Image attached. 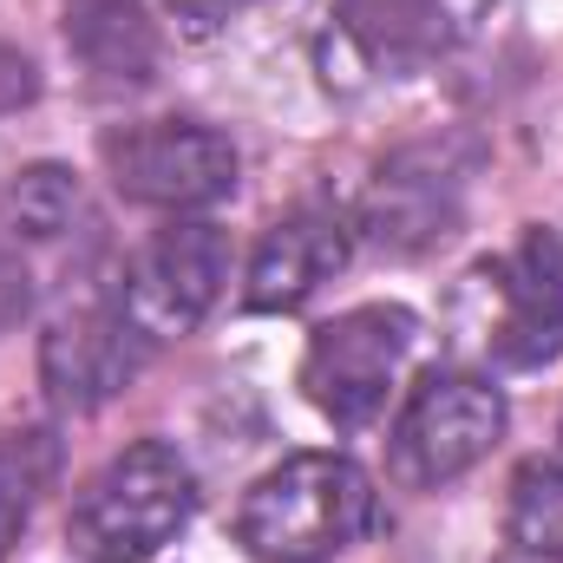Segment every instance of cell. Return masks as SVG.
<instances>
[{
    "instance_id": "ba28073f",
    "label": "cell",
    "mask_w": 563,
    "mask_h": 563,
    "mask_svg": "<svg viewBox=\"0 0 563 563\" xmlns=\"http://www.w3.org/2000/svg\"><path fill=\"white\" fill-rule=\"evenodd\" d=\"M498 0H328V33L347 73H387L407 79L439 66L445 53H459Z\"/></svg>"
},
{
    "instance_id": "ac0fdd59",
    "label": "cell",
    "mask_w": 563,
    "mask_h": 563,
    "mask_svg": "<svg viewBox=\"0 0 563 563\" xmlns=\"http://www.w3.org/2000/svg\"><path fill=\"white\" fill-rule=\"evenodd\" d=\"M33 99H40V66H33L20 46L0 40V119L20 112V106H33Z\"/></svg>"
},
{
    "instance_id": "52a82bcc",
    "label": "cell",
    "mask_w": 563,
    "mask_h": 563,
    "mask_svg": "<svg viewBox=\"0 0 563 563\" xmlns=\"http://www.w3.org/2000/svg\"><path fill=\"white\" fill-rule=\"evenodd\" d=\"M223 282H230V236L203 217H177L125 263V282L112 301L151 347H164L223 301Z\"/></svg>"
},
{
    "instance_id": "7c38bea8",
    "label": "cell",
    "mask_w": 563,
    "mask_h": 563,
    "mask_svg": "<svg viewBox=\"0 0 563 563\" xmlns=\"http://www.w3.org/2000/svg\"><path fill=\"white\" fill-rule=\"evenodd\" d=\"M66 53L99 92H139L157 79V26L139 0H66Z\"/></svg>"
},
{
    "instance_id": "e0dca14e",
    "label": "cell",
    "mask_w": 563,
    "mask_h": 563,
    "mask_svg": "<svg viewBox=\"0 0 563 563\" xmlns=\"http://www.w3.org/2000/svg\"><path fill=\"white\" fill-rule=\"evenodd\" d=\"M26 308H33V269H26V256L0 236V334L20 328Z\"/></svg>"
},
{
    "instance_id": "8fae6325",
    "label": "cell",
    "mask_w": 563,
    "mask_h": 563,
    "mask_svg": "<svg viewBox=\"0 0 563 563\" xmlns=\"http://www.w3.org/2000/svg\"><path fill=\"white\" fill-rule=\"evenodd\" d=\"M347 256H354V230L334 210H288V217L269 223V236L250 256L243 308H256V314L301 308L321 282H334L347 269Z\"/></svg>"
},
{
    "instance_id": "3957f363",
    "label": "cell",
    "mask_w": 563,
    "mask_h": 563,
    "mask_svg": "<svg viewBox=\"0 0 563 563\" xmlns=\"http://www.w3.org/2000/svg\"><path fill=\"white\" fill-rule=\"evenodd\" d=\"M413 341H420V314L400 308V301H367V308H347V314L321 321L308 354H301L308 407L341 432L374 426L394 400V380H400Z\"/></svg>"
},
{
    "instance_id": "7a4b0ae2",
    "label": "cell",
    "mask_w": 563,
    "mask_h": 563,
    "mask_svg": "<svg viewBox=\"0 0 563 563\" xmlns=\"http://www.w3.org/2000/svg\"><path fill=\"white\" fill-rule=\"evenodd\" d=\"M190 511H197L190 459L170 439H139L86 478L66 538L86 563H144L190 525Z\"/></svg>"
},
{
    "instance_id": "2e32d148",
    "label": "cell",
    "mask_w": 563,
    "mask_h": 563,
    "mask_svg": "<svg viewBox=\"0 0 563 563\" xmlns=\"http://www.w3.org/2000/svg\"><path fill=\"white\" fill-rule=\"evenodd\" d=\"M250 7H263V0H164V13L190 33V40H210V33H223L230 20H243Z\"/></svg>"
},
{
    "instance_id": "9c48e42d",
    "label": "cell",
    "mask_w": 563,
    "mask_h": 563,
    "mask_svg": "<svg viewBox=\"0 0 563 563\" xmlns=\"http://www.w3.org/2000/svg\"><path fill=\"white\" fill-rule=\"evenodd\" d=\"M151 361V341L125 321L119 301H86L73 314H59L40 341V380L66 413H92L106 400H119Z\"/></svg>"
},
{
    "instance_id": "6da1fadb",
    "label": "cell",
    "mask_w": 563,
    "mask_h": 563,
    "mask_svg": "<svg viewBox=\"0 0 563 563\" xmlns=\"http://www.w3.org/2000/svg\"><path fill=\"white\" fill-rule=\"evenodd\" d=\"M374 525H380L374 478L341 452H295L269 465L236 511L243 551L263 563H328L354 551Z\"/></svg>"
},
{
    "instance_id": "277c9868",
    "label": "cell",
    "mask_w": 563,
    "mask_h": 563,
    "mask_svg": "<svg viewBox=\"0 0 563 563\" xmlns=\"http://www.w3.org/2000/svg\"><path fill=\"white\" fill-rule=\"evenodd\" d=\"M459 328L498 367H544L563 354V243L531 230L511 256L478 263L459 295Z\"/></svg>"
},
{
    "instance_id": "9a60e30c",
    "label": "cell",
    "mask_w": 563,
    "mask_h": 563,
    "mask_svg": "<svg viewBox=\"0 0 563 563\" xmlns=\"http://www.w3.org/2000/svg\"><path fill=\"white\" fill-rule=\"evenodd\" d=\"M505 538L538 563H563V459H531L505 498Z\"/></svg>"
},
{
    "instance_id": "4fadbf2b",
    "label": "cell",
    "mask_w": 563,
    "mask_h": 563,
    "mask_svg": "<svg viewBox=\"0 0 563 563\" xmlns=\"http://www.w3.org/2000/svg\"><path fill=\"white\" fill-rule=\"evenodd\" d=\"M86 223V184L66 164H26L13 177H0V236L20 243H66Z\"/></svg>"
},
{
    "instance_id": "8992f818",
    "label": "cell",
    "mask_w": 563,
    "mask_h": 563,
    "mask_svg": "<svg viewBox=\"0 0 563 563\" xmlns=\"http://www.w3.org/2000/svg\"><path fill=\"white\" fill-rule=\"evenodd\" d=\"M99 157H106V177L125 203L170 210V217L223 203L236 190V170H243L236 144L197 119H144L125 132H106Z\"/></svg>"
},
{
    "instance_id": "30bf717a",
    "label": "cell",
    "mask_w": 563,
    "mask_h": 563,
    "mask_svg": "<svg viewBox=\"0 0 563 563\" xmlns=\"http://www.w3.org/2000/svg\"><path fill=\"white\" fill-rule=\"evenodd\" d=\"M459 190H465V177L439 151H400L394 164H380V177L361 197V236L387 256H420L452 236Z\"/></svg>"
},
{
    "instance_id": "5bb4252c",
    "label": "cell",
    "mask_w": 563,
    "mask_h": 563,
    "mask_svg": "<svg viewBox=\"0 0 563 563\" xmlns=\"http://www.w3.org/2000/svg\"><path fill=\"white\" fill-rule=\"evenodd\" d=\"M59 478V439L53 426H20L0 439V551L26 531L33 505L53 492Z\"/></svg>"
},
{
    "instance_id": "5b68a950",
    "label": "cell",
    "mask_w": 563,
    "mask_h": 563,
    "mask_svg": "<svg viewBox=\"0 0 563 563\" xmlns=\"http://www.w3.org/2000/svg\"><path fill=\"white\" fill-rule=\"evenodd\" d=\"M505 426H511L505 394L485 374H459V367L426 374L387 432V472L407 492H439L465 478L478 459H492Z\"/></svg>"
}]
</instances>
